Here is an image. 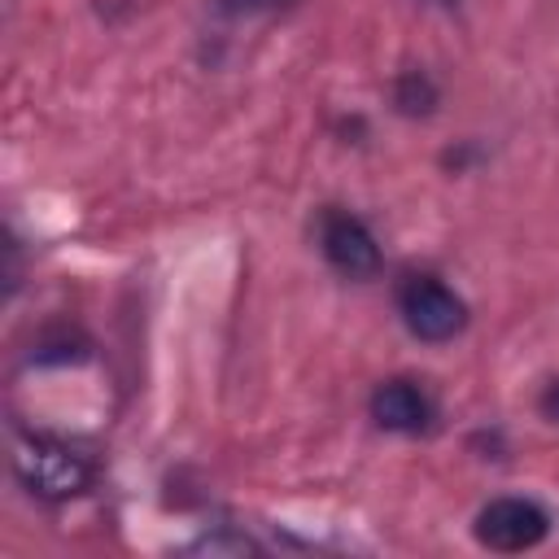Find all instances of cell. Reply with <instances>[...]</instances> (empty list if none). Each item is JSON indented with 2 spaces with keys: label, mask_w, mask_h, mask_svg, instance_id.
<instances>
[{
  "label": "cell",
  "mask_w": 559,
  "mask_h": 559,
  "mask_svg": "<svg viewBox=\"0 0 559 559\" xmlns=\"http://www.w3.org/2000/svg\"><path fill=\"white\" fill-rule=\"evenodd\" d=\"M13 472H17V480H22L35 498H44V502L74 498V493H83L87 480H92L87 459H83L74 445L57 441V437H26V441H17V450H13Z\"/></svg>",
  "instance_id": "1"
},
{
  "label": "cell",
  "mask_w": 559,
  "mask_h": 559,
  "mask_svg": "<svg viewBox=\"0 0 559 559\" xmlns=\"http://www.w3.org/2000/svg\"><path fill=\"white\" fill-rule=\"evenodd\" d=\"M397 310L419 341H450L467 323L463 297L445 288L437 275H406V284L397 288Z\"/></svg>",
  "instance_id": "2"
},
{
  "label": "cell",
  "mask_w": 559,
  "mask_h": 559,
  "mask_svg": "<svg viewBox=\"0 0 559 559\" xmlns=\"http://www.w3.org/2000/svg\"><path fill=\"white\" fill-rule=\"evenodd\" d=\"M550 520L537 502L528 498H493L489 507H480L476 515V537L480 546L489 550H502V555H515V550H533L542 537H546Z\"/></svg>",
  "instance_id": "3"
},
{
  "label": "cell",
  "mask_w": 559,
  "mask_h": 559,
  "mask_svg": "<svg viewBox=\"0 0 559 559\" xmlns=\"http://www.w3.org/2000/svg\"><path fill=\"white\" fill-rule=\"evenodd\" d=\"M319 245H323V258L349 275V280H371L380 271V249H376V236L367 231L362 218L345 214V210H328L323 223H319Z\"/></svg>",
  "instance_id": "4"
},
{
  "label": "cell",
  "mask_w": 559,
  "mask_h": 559,
  "mask_svg": "<svg viewBox=\"0 0 559 559\" xmlns=\"http://www.w3.org/2000/svg\"><path fill=\"white\" fill-rule=\"evenodd\" d=\"M371 419L389 432H424L432 424V402L415 380H384L371 393Z\"/></svg>",
  "instance_id": "5"
},
{
  "label": "cell",
  "mask_w": 559,
  "mask_h": 559,
  "mask_svg": "<svg viewBox=\"0 0 559 559\" xmlns=\"http://www.w3.org/2000/svg\"><path fill=\"white\" fill-rule=\"evenodd\" d=\"M297 0H223V13L231 17H245V13H275V9H288Z\"/></svg>",
  "instance_id": "6"
},
{
  "label": "cell",
  "mask_w": 559,
  "mask_h": 559,
  "mask_svg": "<svg viewBox=\"0 0 559 559\" xmlns=\"http://www.w3.org/2000/svg\"><path fill=\"white\" fill-rule=\"evenodd\" d=\"M542 411H546V419H555V424H559V380H550V384H546V393H542Z\"/></svg>",
  "instance_id": "7"
}]
</instances>
